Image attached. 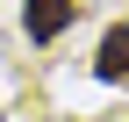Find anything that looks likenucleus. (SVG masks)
Masks as SVG:
<instances>
[{
    "label": "nucleus",
    "instance_id": "nucleus-1",
    "mask_svg": "<svg viewBox=\"0 0 129 122\" xmlns=\"http://www.w3.org/2000/svg\"><path fill=\"white\" fill-rule=\"evenodd\" d=\"M72 14H79V0H22V29H29V43H50L72 29Z\"/></svg>",
    "mask_w": 129,
    "mask_h": 122
},
{
    "label": "nucleus",
    "instance_id": "nucleus-2",
    "mask_svg": "<svg viewBox=\"0 0 129 122\" xmlns=\"http://www.w3.org/2000/svg\"><path fill=\"white\" fill-rule=\"evenodd\" d=\"M93 79H101V86H122V79H129V22H115V29L101 36V50H93Z\"/></svg>",
    "mask_w": 129,
    "mask_h": 122
},
{
    "label": "nucleus",
    "instance_id": "nucleus-3",
    "mask_svg": "<svg viewBox=\"0 0 129 122\" xmlns=\"http://www.w3.org/2000/svg\"><path fill=\"white\" fill-rule=\"evenodd\" d=\"M0 122H7V115H0Z\"/></svg>",
    "mask_w": 129,
    "mask_h": 122
}]
</instances>
